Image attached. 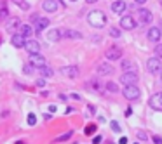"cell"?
<instances>
[{"label": "cell", "mask_w": 162, "mask_h": 144, "mask_svg": "<svg viewBox=\"0 0 162 144\" xmlns=\"http://www.w3.org/2000/svg\"><path fill=\"white\" fill-rule=\"evenodd\" d=\"M112 129H113V130H115V132H120V125L117 123L115 120H113V122H112Z\"/></svg>", "instance_id": "cell-33"}, {"label": "cell", "mask_w": 162, "mask_h": 144, "mask_svg": "<svg viewBox=\"0 0 162 144\" xmlns=\"http://www.w3.org/2000/svg\"><path fill=\"white\" fill-rule=\"evenodd\" d=\"M71 137V132H66V134H63V136H59V137H56V142H61V141H66V139Z\"/></svg>", "instance_id": "cell-29"}, {"label": "cell", "mask_w": 162, "mask_h": 144, "mask_svg": "<svg viewBox=\"0 0 162 144\" xmlns=\"http://www.w3.org/2000/svg\"><path fill=\"white\" fill-rule=\"evenodd\" d=\"M40 73H42V76H45V78H51V76H52V69L45 64V66H42V68H40Z\"/></svg>", "instance_id": "cell-25"}, {"label": "cell", "mask_w": 162, "mask_h": 144, "mask_svg": "<svg viewBox=\"0 0 162 144\" xmlns=\"http://www.w3.org/2000/svg\"><path fill=\"white\" fill-rule=\"evenodd\" d=\"M110 35H112L113 38H119V37H120V30H119V28H110Z\"/></svg>", "instance_id": "cell-30"}, {"label": "cell", "mask_w": 162, "mask_h": 144, "mask_svg": "<svg viewBox=\"0 0 162 144\" xmlns=\"http://www.w3.org/2000/svg\"><path fill=\"white\" fill-rule=\"evenodd\" d=\"M19 33H21L25 38H28V37H31V33H33V28L30 26V24H21V26H19Z\"/></svg>", "instance_id": "cell-20"}, {"label": "cell", "mask_w": 162, "mask_h": 144, "mask_svg": "<svg viewBox=\"0 0 162 144\" xmlns=\"http://www.w3.org/2000/svg\"><path fill=\"white\" fill-rule=\"evenodd\" d=\"M101 142V136H96V137L92 139V144H99Z\"/></svg>", "instance_id": "cell-34"}, {"label": "cell", "mask_w": 162, "mask_h": 144, "mask_svg": "<svg viewBox=\"0 0 162 144\" xmlns=\"http://www.w3.org/2000/svg\"><path fill=\"white\" fill-rule=\"evenodd\" d=\"M47 38H49L51 42H58L61 38V31H59V30H51L49 33H47Z\"/></svg>", "instance_id": "cell-23"}, {"label": "cell", "mask_w": 162, "mask_h": 144, "mask_svg": "<svg viewBox=\"0 0 162 144\" xmlns=\"http://www.w3.org/2000/svg\"><path fill=\"white\" fill-rule=\"evenodd\" d=\"M42 9L45 12H56L58 9H59V2L58 0H44Z\"/></svg>", "instance_id": "cell-8"}, {"label": "cell", "mask_w": 162, "mask_h": 144, "mask_svg": "<svg viewBox=\"0 0 162 144\" xmlns=\"http://www.w3.org/2000/svg\"><path fill=\"white\" fill-rule=\"evenodd\" d=\"M87 4H94V2H98V0H85Z\"/></svg>", "instance_id": "cell-41"}, {"label": "cell", "mask_w": 162, "mask_h": 144, "mask_svg": "<svg viewBox=\"0 0 162 144\" xmlns=\"http://www.w3.org/2000/svg\"><path fill=\"white\" fill-rule=\"evenodd\" d=\"M154 142H155V144H162V137L155 136V137H154Z\"/></svg>", "instance_id": "cell-36"}, {"label": "cell", "mask_w": 162, "mask_h": 144, "mask_svg": "<svg viewBox=\"0 0 162 144\" xmlns=\"http://www.w3.org/2000/svg\"><path fill=\"white\" fill-rule=\"evenodd\" d=\"M147 69L150 71V73H154V75H157V73H160V59L159 57H152V59H148L147 61Z\"/></svg>", "instance_id": "cell-3"}, {"label": "cell", "mask_w": 162, "mask_h": 144, "mask_svg": "<svg viewBox=\"0 0 162 144\" xmlns=\"http://www.w3.org/2000/svg\"><path fill=\"white\" fill-rule=\"evenodd\" d=\"M19 26H21V24H19V19H18V18H12V19L7 23L5 30H7L9 33H14V31H16V30H18Z\"/></svg>", "instance_id": "cell-17"}, {"label": "cell", "mask_w": 162, "mask_h": 144, "mask_svg": "<svg viewBox=\"0 0 162 144\" xmlns=\"http://www.w3.org/2000/svg\"><path fill=\"white\" fill-rule=\"evenodd\" d=\"M159 30H160V31H162V24H160V28H159Z\"/></svg>", "instance_id": "cell-43"}, {"label": "cell", "mask_w": 162, "mask_h": 144, "mask_svg": "<svg viewBox=\"0 0 162 144\" xmlns=\"http://www.w3.org/2000/svg\"><path fill=\"white\" fill-rule=\"evenodd\" d=\"M122 94H124V97L129 99V101H136V99L140 97V89H138L136 85H126L124 90H122Z\"/></svg>", "instance_id": "cell-2"}, {"label": "cell", "mask_w": 162, "mask_h": 144, "mask_svg": "<svg viewBox=\"0 0 162 144\" xmlns=\"http://www.w3.org/2000/svg\"><path fill=\"white\" fill-rule=\"evenodd\" d=\"M113 73V68L110 66V64H99L98 66V75H112Z\"/></svg>", "instance_id": "cell-19"}, {"label": "cell", "mask_w": 162, "mask_h": 144, "mask_svg": "<svg viewBox=\"0 0 162 144\" xmlns=\"http://www.w3.org/2000/svg\"><path fill=\"white\" fill-rule=\"evenodd\" d=\"M37 85H38V87H44V85H45V82H44V80H37Z\"/></svg>", "instance_id": "cell-39"}, {"label": "cell", "mask_w": 162, "mask_h": 144, "mask_svg": "<svg viewBox=\"0 0 162 144\" xmlns=\"http://www.w3.org/2000/svg\"><path fill=\"white\" fill-rule=\"evenodd\" d=\"M85 136H92V134H94V132H96V125L94 123H91V125H87V127H85Z\"/></svg>", "instance_id": "cell-28"}, {"label": "cell", "mask_w": 162, "mask_h": 144, "mask_svg": "<svg viewBox=\"0 0 162 144\" xmlns=\"http://www.w3.org/2000/svg\"><path fill=\"white\" fill-rule=\"evenodd\" d=\"M150 106L157 111H162V92L155 94V96L150 97Z\"/></svg>", "instance_id": "cell-11"}, {"label": "cell", "mask_w": 162, "mask_h": 144, "mask_svg": "<svg viewBox=\"0 0 162 144\" xmlns=\"http://www.w3.org/2000/svg\"><path fill=\"white\" fill-rule=\"evenodd\" d=\"M134 2H136V4H145L147 0H134Z\"/></svg>", "instance_id": "cell-40"}, {"label": "cell", "mask_w": 162, "mask_h": 144, "mask_svg": "<svg viewBox=\"0 0 162 144\" xmlns=\"http://www.w3.org/2000/svg\"><path fill=\"white\" fill-rule=\"evenodd\" d=\"M25 49L28 50L30 54H38L40 52V43L37 40H26L25 42Z\"/></svg>", "instance_id": "cell-10"}, {"label": "cell", "mask_w": 162, "mask_h": 144, "mask_svg": "<svg viewBox=\"0 0 162 144\" xmlns=\"http://www.w3.org/2000/svg\"><path fill=\"white\" fill-rule=\"evenodd\" d=\"M70 2H77V0H70Z\"/></svg>", "instance_id": "cell-44"}, {"label": "cell", "mask_w": 162, "mask_h": 144, "mask_svg": "<svg viewBox=\"0 0 162 144\" xmlns=\"http://www.w3.org/2000/svg\"><path fill=\"white\" fill-rule=\"evenodd\" d=\"M119 144H127V137H120Z\"/></svg>", "instance_id": "cell-38"}, {"label": "cell", "mask_w": 162, "mask_h": 144, "mask_svg": "<svg viewBox=\"0 0 162 144\" xmlns=\"http://www.w3.org/2000/svg\"><path fill=\"white\" fill-rule=\"evenodd\" d=\"M12 2H14L16 5H19V7H21L23 11H28V9H30V5L26 4V2H25V0H12Z\"/></svg>", "instance_id": "cell-27"}, {"label": "cell", "mask_w": 162, "mask_h": 144, "mask_svg": "<svg viewBox=\"0 0 162 144\" xmlns=\"http://www.w3.org/2000/svg\"><path fill=\"white\" fill-rule=\"evenodd\" d=\"M26 120H28V125H35V123H37V117L33 115V113H30Z\"/></svg>", "instance_id": "cell-31"}, {"label": "cell", "mask_w": 162, "mask_h": 144, "mask_svg": "<svg viewBox=\"0 0 162 144\" xmlns=\"http://www.w3.org/2000/svg\"><path fill=\"white\" fill-rule=\"evenodd\" d=\"M160 82H162V71H160Z\"/></svg>", "instance_id": "cell-42"}, {"label": "cell", "mask_w": 162, "mask_h": 144, "mask_svg": "<svg viewBox=\"0 0 162 144\" xmlns=\"http://www.w3.org/2000/svg\"><path fill=\"white\" fill-rule=\"evenodd\" d=\"M136 144H138V142H136Z\"/></svg>", "instance_id": "cell-45"}, {"label": "cell", "mask_w": 162, "mask_h": 144, "mask_svg": "<svg viewBox=\"0 0 162 144\" xmlns=\"http://www.w3.org/2000/svg\"><path fill=\"white\" fill-rule=\"evenodd\" d=\"M126 2H124V0H115V2H113L112 4V11L115 14H122L124 12V11H126Z\"/></svg>", "instance_id": "cell-15"}, {"label": "cell", "mask_w": 162, "mask_h": 144, "mask_svg": "<svg viewBox=\"0 0 162 144\" xmlns=\"http://www.w3.org/2000/svg\"><path fill=\"white\" fill-rule=\"evenodd\" d=\"M120 83L126 87V85H136L138 83V75L136 73H124L120 76Z\"/></svg>", "instance_id": "cell-6"}, {"label": "cell", "mask_w": 162, "mask_h": 144, "mask_svg": "<svg viewBox=\"0 0 162 144\" xmlns=\"http://www.w3.org/2000/svg\"><path fill=\"white\" fill-rule=\"evenodd\" d=\"M89 87H92V89L96 90V92H101V90L105 89V85H103V83L99 82L98 78H94V80H91V82H89Z\"/></svg>", "instance_id": "cell-22"}, {"label": "cell", "mask_w": 162, "mask_h": 144, "mask_svg": "<svg viewBox=\"0 0 162 144\" xmlns=\"http://www.w3.org/2000/svg\"><path fill=\"white\" fill-rule=\"evenodd\" d=\"M138 14H140V19L141 23H152V19H154V16H152V12L148 11V9H138Z\"/></svg>", "instance_id": "cell-14"}, {"label": "cell", "mask_w": 162, "mask_h": 144, "mask_svg": "<svg viewBox=\"0 0 162 144\" xmlns=\"http://www.w3.org/2000/svg\"><path fill=\"white\" fill-rule=\"evenodd\" d=\"M31 19L37 21V23H35V31H37V33H40L42 30H45V28L49 26V19H45V18H38L37 14L31 18Z\"/></svg>", "instance_id": "cell-7"}, {"label": "cell", "mask_w": 162, "mask_h": 144, "mask_svg": "<svg viewBox=\"0 0 162 144\" xmlns=\"http://www.w3.org/2000/svg\"><path fill=\"white\" fill-rule=\"evenodd\" d=\"M23 71H25V73H31V71H33V66H25Z\"/></svg>", "instance_id": "cell-35"}, {"label": "cell", "mask_w": 162, "mask_h": 144, "mask_svg": "<svg viewBox=\"0 0 162 144\" xmlns=\"http://www.w3.org/2000/svg\"><path fill=\"white\" fill-rule=\"evenodd\" d=\"M9 14V9H7V4L5 2H0V21L5 19Z\"/></svg>", "instance_id": "cell-24"}, {"label": "cell", "mask_w": 162, "mask_h": 144, "mask_svg": "<svg viewBox=\"0 0 162 144\" xmlns=\"http://www.w3.org/2000/svg\"><path fill=\"white\" fill-rule=\"evenodd\" d=\"M105 89L110 90V92H119V85H117V83H113V82H106L105 83Z\"/></svg>", "instance_id": "cell-26"}, {"label": "cell", "mask_w": 162, "mask_h": 144, "mask_svg": "<svg viewBox=\"0 0 162 144\" xmlns=\"http://www.w3.org/2000/svg\"><path fill=\"white\" fill-rule=\"evenodd\" d=\"M61 75H64L66 78H77L78 68L77 66H63V68H61Z\"/></svg>", "instance_id": "cell-9"}, {"label": "cell", "mask_w": 162, "mask_h": 144, "mask_svg": "<svg viewBox=\"0 0 162 144\" xmlns=\"http://www.w3.org/2000/svg\"><path fill=\"white\" fill-rule=\"evenodd\" d=\"M138 137H140L141 141H145V139H147V136H145V134H143V132H140V134H138Z\"/></svg>", "instance_id": "cell-37"}, {"label": "cell", "mask_w": 162, "mask_h": 144, "mask_svg": "<svg viewBox=\"0 0 162 144\" xmlns=\"http://www.w3.org/2000/svg\"><path fill=\"white\" fill-rule=\"evenodd\" d=\"M106 59H110V61H115V59H120V56H122V50L117 47H110L108 50L105 52Z\"/></svg>", "instance_id": "cell-12"}, {"label": "cell", "mask_w": 162, "mask_h": 144, "mask_svg": "<svg viewBox=\"0 0 162 144\" xmlns=\"http://www.w3.org/2000/svg\"><path fill=\"white\" fill-rule=\"evenodd\" d=\"M30 64L33 68H42V66H45V57L40 52L38 54H30Z\"/></svg>", "instance_id": "cell-5"}, {"label": "cell", "mask_w": 162, "mask_h": 144, "mask_svg": "<svg viewBox=\"0 0 162 144\" xmlns=\"http://www.w3.org/2000/svg\"><path fill=\"white\" fill-rule=\"evenodd\" d=\"M61 33H63L66 38H82V33H80V31H75V30H64Z\"/></svg>", "instance_id": "cell-21"}, {"label": "cell", "mask_w": 162, "mask_h": 144, "mask_svg": "<svg viewBox=\"0 0 162 144\" xmlns=\"http://www.w3.org/2000/svg\"><path fill=\"white\" fill-rule=\"evenodd\" d=\"M155 56H157V57H159V59H162V43L160 45H157V47H155Z\"/></svg>", "instance_id": "cell-32"}, {"label": "cell", "mask_w": 162, "mask_h": 144, "mask_svg": "<svg viewBox=\"0 0 162 144\" xmlns=\"http://www.w3.org/2000/svg\"><path fill=\"white\" fill-rule=\"evenodd\" d=\"M87 23L94 28H103L106 24V16L101 11H92L87 14Z\"/></svg>", "instance_id": "cell-1"}, {"label": "cell", "mask_w": 162, "mask_h": 144, "mask_svg": "<svg viewBox=\"0 0 162 144\" xmlns=\"http://www.w3.org/2000/svg\"><path fill=\"white\" fill-rule=\"evenodd\" d=\"M136 64L134 62H131V61H124L122 62V71L124 73H136Z\"/></svg>", "instance_id": "cell-18"}, {"label": "cell", "mask_w": 162, "mask_h": 144, "mask_svg": "<svg viewBox=\"0 0 162 144\" xmlns=\"http://www.w3.org/2000/svg\"><path fill=\"white\" fill-rule=\"evenodd\" d=\"M25 42H26V38H25L21 33H14L12 40H11V43H12L16 49H23V47H25Z\"/></svg>", "instance_id": "cell-13"}, {"label": "cell", "mask_w": 162, "mask_h": 144, "mask_svg": "<svg viewBox=\"0 0 162 144\" xmlns=\"http://www.w3.org/2000/svg\"><path fill=\"white\" fill-rule=\"evenodd\" d=\"M162 37V31L159 28H150V31H148V40L152 42H159Z\"/></svg>", "instance_id": "cell-16"}, {"label": "cell", "mask_w": 162, "mask_h": 144, "mask_svg": "<svg viewBox=\"0 0 162 144\" xmlns=\"http://www.w3.org/2000/svg\"><path fill=\"white\" fill-rule=\"evenodd\" d=\"M136 26H138V23L134 21L133 16H122V19H120V28L122 30H134Z\"/></svg>", "instance_id": "cell-4"}]
</instances>
